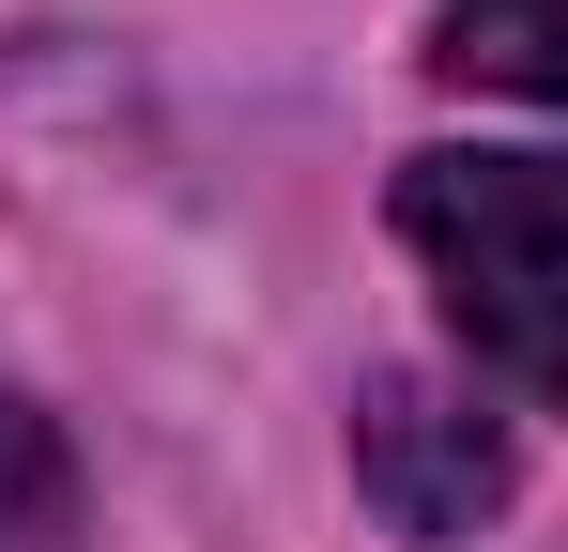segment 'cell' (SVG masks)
<instances>
[{"label":"cell","instance_id":"obj_1","mask_svg":"<svg viewBox=\"0 0 568 552\" xmlns=\"http://www.w3.org/2000/svg\"><path fill=\"white\" fill-rule=\"evenodd\" d=\"M399 246L507 384L568 399V154H415Z\"/></svg>","mask_w":568,"mask_h":552},{"label":"cell","instance_id":"obj_2","mask_svg":"<svg viewBox=\"0 0 568 552\" xmlns=\"http://www.w3.org/2000/svg\"><path fill=\"white\" fill-rule=\"evenodd\" d=\"M354 476H369V507L399 538H476L491 507H507V430L476 415L462 384H430V368H399L369 384V415H354Z\"/></svg>","mask_w":568,"mask_h":552},{"label":"cell","instance_id":"obj_3","mask_svg":"<svg viewBox=\"0 0 568 552\" xmlns=\"http://www.w3.org/2000/svg\"><path fill=\"white\" fill-rule=\"evenodd\" d=\"M430 62L476 92H568V0H462Z\"/></svg>","mask_w":568,"mask_h":552},{"label":"cell","instance_id":"obj_4","mask_svg":"<svg viewBox=\"0 0 568 552\" xmlns=\"http://www.w3.org/2000/svg\"><path fill=\"white\" fill-rule=\"evenodd\" d=\"M31 538H62V446L0 399V552H31Z\"/></svg>","mask_w":568,"mask_h":552}]
</instances>
